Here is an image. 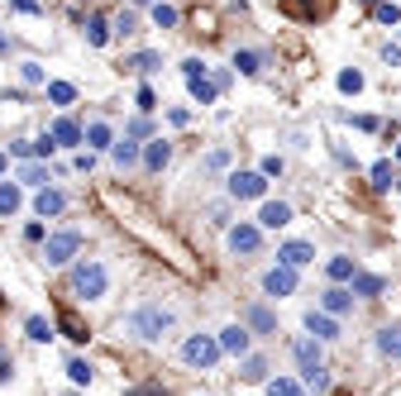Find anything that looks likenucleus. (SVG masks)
I'll list each match as a JSON object with an SVG mask.
<instances>
[{"label": "nucleus", "instance_id": "obj_4", "mask_svg": "<svg viewBox=\"0 0 401 396\" xmlns=\"http://www.w3.org/2000/svg\"><path fill=\"white\" fill-rule=\"evenodd\" d=\"M72 286H77V296H86V301H100L105 296V286H110V277H105V268L100 263H81L77 272H72Z\"/></svg>", "mask_w": 401, "mask_h": 396}, {"label": "nucleus", "instance_id": "obj_13", "mask_svg": "<svg viewBox=\"0 0 401 396\" xmlns=\"http://www.w3.org/2000/svg\"><path fill=\"white\" fill-rule=\"evenodd\" d=\"M258 224H263V229H282V224H291V206H287V201H263Z\"/></svg>", "mask_w": 401, "mask_h": 396}, {"label": "nucleus", "instance_id": "obj_10", "mask_svg": "<svg viewBox=\"0 0 401 396\" xmlns=\"http://www.w3.org/2000/svg\"><path fill=\"white\" fill-rule=\"evenodd\" d=\"M277 263H287V268H306V263H316V249L306 244V239H291L277 249Z\"/></svg>", "mask_w": 401, "mask_h": 396}, {"label": "nucleus", "instance_id": "obj_30", "mask_svg": "<svg viewBox=\"0 0 401 396\" xmlns=\"http://www.w3.org/2000/svg\"><path fill=\"white\" fill-rule=\"evenodd\" d=\"M24 330H29V339H33V344H48L53 334H58V330H53V325H48L43 316H29V320H24Z\"/></svg>", "mask_w": 401, "mask_h": 396}, {"label": "nucleus", "instance_id": "obj_9", "mask_svg": "<svg viewBox=\"0 0 401 396\" xmlns=\"http://www.w3.org/2000/svg\"><path fill=\"white\" fill-rule=\"evenodd\" d=\"M48 134H53V143H58V148H77V143H86V129H81L77 120H67V115H63V120H53Z\"/></svg>", "mask_w": 401, "mask_h": 396}, {"label": "nucleus", "instance_id": "obj_43", "mask_svg": "<svg viewBox=\"0 0 401 396\" xmlns=\"http://www.w3.org/2000/svg\"><path fill=\"white\" fill-rule=\"evenodd\" d=\"M182 77L192 81V77H206V63H201V58H187V63H182Z\"/></svg>", "mask_w": 401, "mask_h": 396}, {"label": "nucleus", "instance_id": "obj_35", "mask_svg": "<svg viewBox=\"0 0 401 396\" xmlns=\"http://www.w3.org/2000/svg\"><path fill=\"white\" fill-rule=\"evenodd\" d=\"M339 91L358 95V91H363V72H358V67H344V72H339Z\"/></svg>", "mask_w": 401, "mask_h": 396}, {"label": "nucleus", "instance_id": "obj_1", "mask_svg": "<svg viewBox=\"0 0 401 396\" xmlns=\"http://www.w3.org/2000/svg\"><path fill=\"white\" fill-rule=\"evenodd\" d=\"M129 330L139 334V339H162V334L172 330V311L148 301V306H139V311L129 316Z\"/></svg>", "mask_w": 401, "mask_h": 396}, {"label": "nucleus", "instance_id": "obj_46", "mask_svg": "<svg viewBox=\"0 0 401 396\" xmlns=\"http://www.w3.org/2000/svg\"><path fill=\"white\" fill-rule=\"evenodd\" d=\"M263 177H282V158H277V153H273V158H263Z\"/></svg>", "mask_w": 401, "mask_h": 396}, {"label": "nucleus", "instance_id": "obj_45", "mask_svg": "<svg viewBox=\"0 0 401 396\" xmlns=\"http://www.w3.org/2000/svg\"><path fill=\"white\" fill-rule=\"evenodd\" d=\"M158 105V95H153V86H139V110H153Z\"/></svg>", "mask_w": 401, "mask_h": 396}, {"label": "nucleus", "instance_id": "obj_17", "mask_svg": "<svg viewBox=\"0 0 401 396\" xmlns=\"http://www.w3.org/2000/svg\"><path fill=\"white\" fill-rule=\"evenodd\" d=\"M110 158H115V167L125 172V167H134V162L144 158V148H139L134 139H120V143H110Z\"/></svg>", "mask_w": 401, "mask_h": 396}, {"label": "nucleus", "instance_id": "obj_8", "mask_svg": "<svg viewBox=\"0 0 401 396\" xmlns=\"http://www.w3.org/2000/svg\"><path fill=\"white\" fill-rule=\"evenodd\" d=\"M215 339H220V353H234V358H244V353H249V344H254L249 325H225Z\"/></svg>", "mask_w": 401, "mask_h": 396}, {"label": "nucleus", "instance_id": "obj_53", "mask_svg": "<svg viewBox=\"0 0 401 396\" xmlns=\"http://www.w3.org/2000/svg\"><path fill=\"white\" fill-rule=\"evenodd\" d=\"M0 177H5V153H0Z\"/></svg>", "mask_w": 401, "mask_h": 396}, {"label": "nucleus", "instance_id": "obj_25", "mask_svg": "<svg viewBox=\"0 0 401 396\" xmlns=\"http://www.w3.org/2000/svg\"><path fill=\"white\" fill-rule=\"evenodd\" d=\"M58 330H63L67 339H77V344H86V339H91V334H86V325H81V316H72V311H63V316H58Z\"/></svg>", "mask_w": 401, "mask_h": 396}, {"label": "nucleus", "instance_id": "obj_49", "mask_svg": "<svg viewBox=\"0 0 401 396\" xmlns=\"http://www.w3.org/2000/svg\"><path fill=\"white\" fill-rule=\"evenodd\" d=\"M19 10H24V15H38V0H15Z\"/></svg>", "mask_w": 401, "mask_h": 396}, {"label": "nucleus", "instance_id": "obj_19", "mask_svg": "<svg viewBox=\"0 0 401 396\" xmlns=\"http://www.w3.org/2000/svg\"><path fill=\"white\" fill-rule=\"evenodd\" d=\"M19 206H24V191H19L15 182H0V220H10Z\"/></svg>", "mask_w": 401, "mask_h": 396}, {"label": "nucleus", "instance_id": "obj_38", "mask_svg": "<svg viewBox=\"0 0 401 396\" xmlns=\"http://www.w3.org/2000/svg\"><path fill=\"white\" fill-rule=\"evenodd\" d=\"M392 182H397V172H392V162H373V187H377V191H387V187H392Z\"/></svg>", "mask_w": 401, "mask_h": 396}, {"label": "nucleus", "instance_id": "obj_24", "mask_svg": "<svg viewBox=\"0 0 401 396\" xmlns=\"http://www.w3.org/2000/svg\"><path fill=\"white\" fill-rule=\"evenodd\" d=\"M382 277H373V272H353V286H349V291H353V296H382Z\"/></svg>", "mask_w": 401, "mask_h": 396}, {"label": "nucleus", "instance_id": "obj_54", "mask_svg": "<svg viewBox=\"0 0 401 396\" xmlns=\"http://www.w3.org/2000/svg\"><path fill=\"white\" fill-rule=\"evenodd\" d=\"M397 158H401V143H397Z\"/></svg>", "mask_w": 401, "mask_h": 396}, {"label": "nucleus", "instance_id": "obj_7", "mask_svg": "<svg viewBox=\"0 0 401 396\" xmlns=\"http://www.w3.org/2000/svg\"><path fill=\"white\" fill-rule=\"evenodd\" d=\"M258 244H263V229L249 220H239L229 229V254H258Z\"/></svg>", "mask_w": 401, "mask_h": 396}, {"label": "nucleus", "instance_id": "obj_6", "mask_svg": "<svg viewBox=\"0 0 401 396\" xmlns=\"http://www.w3.org/2000/svg\"><path fill=\"white\" fill-rule=\"evenodd\" d=\"M263 191H268V177L263 172H234L229 177V196H234V201H258Z\"/></svg>", "mask_w": 401, "mask_h": 396}, {"label": "nucleus", "instance_id": "obj_32", "mask_svg": "<svg viewBox=\"0 0 401 396\" xmlns=\"http://www.w3.org/2000/svg\"><path fill=\"white\" fill-rule=\"evenodd\" d=\"M67 377L77 382V387H91V377H96V368L86 363V358H72V363H67Z\"/></svg>", "mask_w": 401, "mask_h": 396}, {"label": "nucleus", "instance_id": "obj_50", "mask_svg": "<svg viewBox=\"0 0 401 396\" xmlns=\"http://www.w3.org/2000/svg\"><path fill=\"white\" fill-rule=\"evenodd\" d=\"M0 382H10V358H5V349H0Z\"/></svg>", "mask_w": 401, "mask_h": 396}, {"label": "nucleus", "instance_id": "obj_2", "mask_svg": "<svg viewBox=\"0 0 401 396\" xmlns=\"http://www.w3.org/2000/svg\"><path fill=\"white\" fill-rule=\"evenodd\" d=\"M182 358H187V368H215L220 363V339L215 334H192L187 344H182Z\"/></svg>", "mask_w": 401, "mask_h": 396}, {"label": "nucleus", "instance_id": "obj_29", "mask_svg": "<svg viewBox=\"0 0 401 396\" xmlns=\"http://www.w3.org/2000/svg\"><path fill=\"white\" fill-rule=\"evenodd\" d=\"M148 10H153V24H158V29H172L177 19V5H167V0H153V5H148Z\"/></svg>", "mask_w": 401, "mask_h": 396}, {"label": "nucleus", "instance_id": "obj_11", "mask_svg": "<svg viewBox=\"0 0 401 396\" xmlns=\"http://www.w3.org/2000/svg\"><path fill=\"white\" fill-rule=\"evenodd\" d=\"M321 311H330V316H349L353 311V291H344V286H325L321 291Z\"/></svg>", "mask_w": 401, "mask_h": 396}, {"label": "nucleus", "instance_id": "obj_14", "mask_svg": "<svg viewBox=\"0 0 401 396\" xmlns=\"http://www.w3.org/2000/svg\"><path fill=\"white\" fill-rule=\"evenodd\" d=\"M306 330L316 334V339H339V316H330V311H311V316H306Z\"/></svg>", "mask_w": 401, "mask_h": 396}, {"label": "nucleus", "instance_id": "obj_31", "mask_svg": "<svg viewBox=\"0 0 401 396\" xmlns=\"http://www.w3.org/2000/svg\"><path fill=\"white\" fill-rule=\"evenodd\" d=\"M48 100L53 105H72V100H77V86H72V81H48Z\"/></svg>", "mask_w": 401, "mask_h": 396}, {"label": "nucleus", "instance_id": "obj_3", "mask_svg": "<svg viewBox=\"0 0 401 396\" xmlns=\"http://www.w3.org/2000/svg\"><path fill=\"white\" fill-rule=\"evenodd\" d=\"M81 249V229H58V234H48V244H43V263L48 268H63V263H72Z\"/></svg>", "mask_w": 401, "mask_h": 396}, {"label": "nucleus", "instance_id": "obj_40", "mask_svg": "<svg viewBox=\"0 0 401 396\" xmlns=\"http://www.w3.org/2000/svg\"><path fill=\"white\" fill-rule=\"evenodd\" d=\"M373 15L382 19V24H401V5H392V0H382V5H377Z\"/></svg>", "mask_w": 401, "mask_h": 396}, {"label": "nucleus", "instance_id": "obj_51", "mask_svg": "<svg viewBox=\"0 0 401 396\" xmlns=\"http://www.w3.org/2000/svg\"><path fill=\"white\" fill-rule=\"evenodd\" d=\"M129 5H153V0H129Z\"/></svg>", "mask_w": 401, "mask_h": 396}, {"label": "nucleus", "instance_id": "obj_41", "mask_svg": "<svg viewBox=\"0 0 401 396\" xmlns=\"http://www.w3.org/2000/svg\"><path fill=\"white\" fill-rule=\"evenodd\" d=\"M225 167H229V153H225V148H215V153L206 158V172H225Z\"/></svg>", "mask_w": 401, "mask_h": 396}, {"label": "nucleus", "instance_id": "obj_28", "mask_svg": "<svg viewBox=\"0 0 401 396\" xmlns=\"http://www.w3.org/2000/svg\"><path fill=\"white\" fill-rule=\"evenodd\" d=\"M325 272H330V282H353V272H358V268H353V258L339 254V258H330V263H325Z\"/></svg>", "mask_w": 401, "mask_h": 396}, {"label": "nucleus", "instance_id": "obj_12", "mask_svg": "<svg viewBox=\"0 0 401 396\" xmlns=\"http://www.w3.org/2000/svg\"><path fill=\"white\" fill-rule=\"evenodd\" d=\"M33 210H38L43 220H48V215H63V210H67V196H63L58 187H38V196H33Z\"/></svg>", "mask_w": 401, "mask_h": 396}, {"label": "nucleus", "instance_id": "obj_47", "mask_svg": "<svg viewBox=\"0 0 401 396\" xmlns=\"http://www.w3.org/2000/svg\"><path fill=\"white\" fill-rule=\"evenodd\" d=\"M24 239H29V244H38V239H48V229H43V224H29V229H24Z\"/></svg>", "mask_w": 401, "mask_h": 396}, {"label": "nucleus", "instance_id": "obj_48", "mask_svg": "<svg viewBox=\"0 0 401 396\" xmlns=\"http://www.w3.org/2000/svg\"><path fill=\"white\" fill-rule=\"evenodd\" d=\"M382 58H387L392 67H401V48H392V43H387V48H382Z\"/></svg>", "mask_w": 401, "mask_h": 396}, {"label": "nucleus", "instance_id": "obj_34", "mask_svg": "<svg viewBox=\"0 0 401 396\" xmlns=\"http://www.w3.org/2000/svg\"><path fill=\"white\" fill-rule=\"evenodd\" d=\"M19 182H29V187H48V167H43V162H24V167H19Z\"/></svg>", "mask_w": 401, "mask_h": 396}, {"label": "nucleus", "instance_id": "obj_18", "mask_svg": "<svg viewBox=\"0 0 401 396\" xmlns=\"http://www.w3.org/2000/svg\"><path fill=\"white\" fill-rule=\"evenodd\" d=\"M187 86H192L196 105H215V95H220V81H215V77H192Z\"/></svg>", "mask_w": 401, "mask_h": 396}, {"label": "nucleus", "instance_id": "obj_33", "mask_svg": "<svg viewBox=\"0 0 401 396\" xmlns=\"http://www.w3.org/2000/svg\"><path fill=\"white\" fill-rule=\"evenodd\" d=\"M268 396H306V387L296 377H273L268 382Z\"/></svg>", "mask_w": 401, "mask_h": 396}, {"label": "nucleus", "instance_id": "obj_52", "mask_svg": "<svg viewBox=\"0 0 401 396\" xmlns=\"http://www.w3.org/2000/svg\"><path fill=\"white\" fill-rule=\"evenodd\" d=\"M5 48H10V43H5V33H0V53H5Z\"/></svg>", "mask_w": 401, "mask_h": 396}, {"label": "nucleus", "instance_id": "obj_42", "mask_svg": "<svg viewBox=\"0 0 401 396\" xmlns=\"http://www.w3.org/2000/svg\"><path fill=\"white\" fill-rule=\"evenodd\" d=\"M115 29H120V33H134V29H139V15H134V10H120Z\"/></svg>", "mask_w": 401, "mask_h": 396}, {"label": "nucleus", "instance_id": "obj_5", "mask_svg": "<svg viewBox=\"0 0 401 396\" xmlns=\"http://www.w3.org/2000/svg\"><path fill=\"white\" fill-rule=\"evenodd\" d=\"M263 291H268V296H277V301H282V296H291V291H296V268H287V263L268 268V272H263Z\"/></svg>", "mask_w": 401, "mask_h": 396}, {"label": "nucleus", "instance_id": "obj_15", "mask_svg": "<svg viewBox=\"0 0 401 396\" xmlns=\"http://www.w3.org/2000/svg\"><path fill=\"white\" fill-rule=\"evenodd\" d=\"M244 325H249L254 334H277V316L268 311V306H249V311H244Z\"/></svg>", "mask_w": 401, "mask_h": 396}, {"label": "nucleus", "instance_id": "obj_23", "mask_svg": "<svg viewBox=\"0 0 401 396\" xmlns=\"http://www.w3.org/2000/svg\"><path fill=\"white\" fill-rule=\"evenodd\" d=\"M115 143V129L105 125V120H91L86 125V148H110Z\"/></svg>", "mask_w": 401, "mask_h": 396}, {"label": "nucleus", "instance_id": "obj_44", "mask_svg": "<svg viewBox=\"0 0 401 396\" xmlns=\"http://www.w3.org/2000/svg\"><path fill=\"white\" fill-rule=\"evenodd\" d=\"M10 148H15V158H38V143H29V139L10 143Z\"/></svg>", "mask_w": 401, "mask_h": 396}, {"label": "nucleus", "instance_id": "obj_37", "mask_svg": "<svg viewBox=\"0 0 401 396\" xmlns=\"http://www.w3.org/2000/svg\"><path fill=\"white\" fill-rule=\"evenodd\" d=\"M234 67H239L244 77H254V72H263V58H258V53H249V48H244V53H234Z\"/></svg>", "mask_w": 401, "mask_h": 396}, {"label": "nucleus", "instance_id": "obj_27", "mask_svg": "<svg viewBox=\"0 0 401 396\" xmlns=\"http://www.w3.org/2000/svg\"><path fill=\"white\" fill-rule=\"evenodd\" d=\"M239 377H244V382H263V377H268V358H258V353H244Z\"/></svg>", "mask_w": 401, "mask_h": 396}, {"label": "nucleus", "instance_id": "obj_21", "mask_svg": "<svg viewBox=\"0 0 401 396\" xmlns=\"http://www.w3.org/2000/svg\"><path fill=\"white\" fill-rule=\"evenodd\" d=\"M291 353H296V363H301V372H311V368H321V349H316V339H296V344H291Z\"/></svg>", "mask_w": 401, "mask_h": 396}, {"label": "nucleus", "instance_id": "obj_26", "mask_svg": "<svg viewBox=\"0 0 401 396\" xmlns=\"http://www.w3.org/2000/svg\"><path fill=\"white\" fill-rule=\"evenodd\" d=\"M301 387H306V392H316V396H321V392H330V368H311V372H301Z\"/></svg>", "mask_w": 401, "mask_h": 396}, {"label": "nucleus", "instance_id": "obj_20", "mask_svg": "<svg viewBox=\"0 0 401 396\" xmlns=\"http://www.w3.org/2000/svg\"><path fill=\"white\" fill-rule=\"evenodd\" d=\"M377 353L401 358V325H382V330H377Z\"/></svg>", "mask_w": 401, "mask_h": 396}, {"label": "nucleus", "instance_id": "obj_16", "mask_svg": "<svg viewBox=\"0 0 401 396\" xmlns=\"http://www.w3.org/2000/svg\"><path fill=\"white\" fill-rule=\"evenodd\" d=\"M167 162H172V143H162V139L144 143V167H148V172H162Z\"/></svg>", "mask_w": 401, "mask_h": 396}, {"label": "nucleus", "instance_id": "obj_22", "mask_svg": "<svg viewBox=\"0 0 401 396\" xmlns=\"http://www.w3.org/2000/svg\"><path fill=\"white\" fill-rule=\"evenodd\" d=\"M86 43H91V48H105V43H110V19H105V15H91V19H86Z\"/></svg>", "mask_w": 401, "mask_h": 396}, {"label": "nucleus", "instance_id": "obj_39", "mask_svg": "<svg viewBox=\"0 0 401 396\" xmlns=\"http://www.w3.org/2000/svg\"><path fill=\"white\" fill-rule=\"evenodd\" d=\"M19 81H24V86H43V67L38 63H19Z\"/></svg>", "mask_w": 401, "mask_h": 396}, {"label": "nucleus", "instance_id": "obj_36", "mask_svg": "<svg viewBox=\"0 0 401 396\" xmlns=\"http://www.w3.org/2000/svg\"><path fill=\"white\" fill-rule=\"evenodd\" d=\"M125 67H134V72H144V77H148V72H158V67H162V58H158V53H134Z\"/></svg>", "mask_w": 401, "mask_h": 396}]
</instances>
